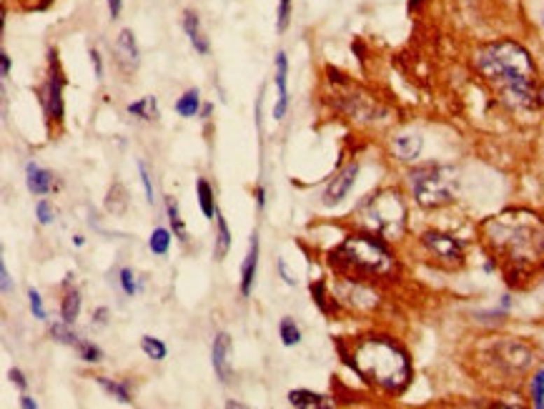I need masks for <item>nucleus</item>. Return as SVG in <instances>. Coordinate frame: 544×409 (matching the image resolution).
Wrapping results in <instances>:
<instances>
[{
    "mask_svg": "<svg viewBox=\"0 0 544 409\" xmlns=\"http://www.w3.org/2000/svg\"><path fill=\"white\" fill-rule=\"evenodd\" d=\"M482 236L509 284L537 274L544 266V221L529 211H504L482 223Z\"/></svg>",
    "mask_w": 544,
    "mask_h": 409,
    "instance_id": "nucleus-1",
    "label": "nucleus"
},
{
    "mask_svg": "<svg viewBox=\"0 0 544 409\" xmlns=\"http://www.w3.org/2000/svg\"><path fill=\"white\" fill-rule=\"evenodd\" d=\"M474 66L489 85L502 93L512 109L532 111L542 106L544 93L537 83V68L524 46L517 41L487 43L474 53Z\"/></svg>",
    "mask_w": 544,
    "mask_h": 409,
    "instance_id": "nucleus-2",
    "label": "nucleus"
},
{
    "mask_svg": "<svg viewBox=\"0 0 544 409\" xmlns=\"http://www.w3.org/2000/svg\"><path fill=\"white\" fill-rule=\"evenodd\" d=\"M354 372L369 384L399 394L412 380V364L407 352L386 337H364L354 344L351 359H347Z\"/></svg>",
    "mask_w": 544,
    "mask_h": 409,
    "instance_id": "nucleus-3",
    "label": "nucleus"
},
{
    "mask_svg": "<svg viewBox=\"0 0 544 409\" xmlns=\"http://www.w3.org/2000/svg\"><path fill=\"white\" fill-rule=\"evenodd\" d=\"M331 266L364 277H382L394 269V256L382 241L369 234H351L331 251Z\"/></svg>",
    "mask_w": 544,
    "mask_h": 409,
    "instance_id": "nucleus-4",
    "label": "nucleus"
},
{
    "mask_svg": "<svg viewBox=\"0 0 544 409\" xmlns=\"http://www.w3.org/2000/svg\"><path fill=\"white\" fill-rule=\"evenodd\" d=\"M359 219L382 239H399L407 229V206L399 193L386 188L366 196L359 206Z\"/></svg>",
    "mask_w": 544,
    "mask_h": 409,
    "instance_id": "nucleus-5",
    "label": "nucleus"
},
{
    "mask_svg": "<svg viewBox=\"0 0 544 409\" xmlns=\"http://www.w3.org/2000/svg\"><path fill=\"white\" fill-rule=\"evenodd\" d=\"M412 191L419 206L424 209H437V206H447L454 201L456 188H459V179L452 166H421V169L412 171Z\"/></svg>",
    "mask_w": 544,
    "mask_h": 409,
    "instance_id": "nucleus-6",
    "label": "nucleus"
},
{
    "mask_svg": "<svg viewBox=\"0 0 544 409\" xmlns=\"http://www.w3.org/2000/svg\"><path fill=\"white\" fill-rule=\"evenodd\" d=\"M48 81H46V88H43V109H46V116L50 120H60L63 118V73H60L58 66V55L55 50L48 53Z\"/></svg>",
    "mask_w": 544,
    "mask_h": 409,
    "instance_id": "nucleus-7",
    "label": "nucleus"
},
{
    "mask_svg": "<svg viewBox=\"0 0 544 409\" xmlns=\"http://www.w3.org/2000/svg\"><path fill=\"white\" fill-rule=\"evenodd\" d=\"M421 241H424V247L429 249L434 256L444 259L447 264H461V259H464L461 244L454 239V236L439 234V231H426V234L421 236Z\"/></svg>",
    "mask_w": 544,
    "mask_h": 409,
    "instance_id": "nucleus-8",
    "label": "nucleus"
},
{
    "mask_svg": "<svg viewBox=\"0 0 544 409\" xmlns=\"http://www.w3.org/2000/svg\"><path fill=\"white\" fill-rule=\"evenodd\" d=\"M356 176H359V163H349L347 169L339 171L334 179L329 181V186L323 191V206H336L347 199L349 191L356 183Z\"/></svg>",
    "mask_w": 544,
    "mask_h": 409,
    "instance_id": "nucleus-9",
    "label": "nucleus"
},
{
    "mask_svg": "<svg viewBox=\"0 0 544 409\" xmlns=\"http://www.w3.org/2000/svg\"><path fill=\"white\" fill-rule=\"evenodd\" d=\"M113 55L118 60V66L126 73L136 71L138 63H141V53H138V43H136V36H133V30L128 28L120 30L113 43Z\"/></svg>",
    "mask_w": 544,
    "mask_h": 409,
    "instance_id": "nucleus-10",
    "label": "nucleus"
},
{
    "mask_svg": "<svg viewBox=\"0 0 544 409\" xmlns=\"http://www.w3.org/2000/svg\"><path fill=\"white\" fill-rule=\"evenodd\" d=\"M211 364H214V372L218 374V380L226 384L231 380V337L226 331L216 334L214 347H211Z\"/></svg>",
    "mask_w": 544,
    "mask_h": 409,
    "instance_id": "nucleus-11",
    "label": "nucleus"
},
{
    "mask_svg": "<svg viewBox=\"0 0 544 409\" xmlns=\"http://www.w3.org/2000/svg\"><path fill=\"white\" fill-rule=\"evenodd\" d=\"M276 88H279V98H276V106H274V118L281 120L288 111V58L284 50L276 53Z\"/></svg>",
    "mask_w": 544,
    "mask_h": 409,
    "instance_id": "nucleus-12",
    "label": "nucleus"
},
{
    "mask_svg": "<svg viewBox=\"0 0 544 409\" xmlns=\"http://www.w3.org/2000/svg\"><path fill=\"white\" fill-rule=\"evenodd\" d=\"M256 269H258V236L253 234L249 241V254H246L244 266H241V294L249 296L256 282Z\"/></svg>",
    "mask_w": 544,
    "mask_h": 409,
    "instance_id": "nucleus-13",
    "label": "nucleus"
},
{
    "mask_svg": "<svg viewBox=\"0 0 544 409\" xmlns=\"http://www.w3.org/2000/svg\"><path fill=\"white\" fill-rule=\"evenodd\" d=\"M25 183H28V191L33 196H48L53 191V176L48 171H43L36 163H28L25 166Z\"/></svg>",
    "mask_w": 544,
    "mask_h": 409,
    "instance_id": "nucleus-14",
    "label": "nucleus"
},
{
    "mask_svg": "<svg viewBox=\"0 0 544 409\" xmlns=\"http://www.w3.org/2000/svg\"><path fill=\"white\" fill-rule=\"evenodd\" d=\"M183 30L188 41H191L193 50H198L201 55H209L211 46H209V38L204 36V30H201V20L193 11H186L183 13Z\"/></svg>",
    "mask_w": 544,
    "mask_h": 409,
    "instance_id": "nucleus-15",
    "label": "nucleus"
},
{
    "mask_svg": "<svg viewBox=\"0 0 544 409\" xmlns=\"http://www.w3.org/2000/svg\"><path fill=\"white\" fill-rule=\"evenodd\" d=\"M288 404L299 409H329L331 402L323 394H316V391L309 389H293L288 391Z\"/></svg>",
    "mask_w": 544,
    "mask_h": 409,
    "instance_id": "nucleus-16",
    "label": "nucleus"
},
{
    "mask_svg": "<svg viewBox=\"0 0 544 409\" xmlns=\"http://www.w3.org/2000/svg\"><path fill=\"white\" fill-rule=\"evenodd\" d=\"M228 249H231V231H228L226 219L221 216V211H216V244H214V256L216 259H226Z\"/></svg>",
    "mask_w": 544,
    "mask_h": 409,
    "instance_id": "nucleus-17",
    "label": "nucleus"
},
{
    "mask_svg": "<svg viewBox=\"0 0 544 409\" xmlns=\"http://www.w3.org/2000/svg\"><path fill=\"white\" fill-rule=\"evenodd\" d=\"M421 139L419 136H399V139H394V153L401 158V161H414V158H419V153H421Z\"/></svg>",
    "mask_w": 544,
    "mask_h": 409,
    "instance_id": "nucleus-18",
    "label": "nucleus"
},
{
    "mask_svg": "<svg viewBox=\"0 0 544 409\" xmlns=\"http://www.w3.org/2000/svg\"><path fill=\"white\" fill-rule=\"evenodd\" d=\"M78 314H81V294L78 289H66V296H63V304H60V319L66 321V324H73L78 319Z\"/></svg>",
    "mask_w": 544,
    "mask_h": 409,
    "instance_id": "nucleus-19",
    "label": "nucleus"
},
{
    "mask_svg": "<svg viewBox=\"0 0 544 409\" xmlns=\"http://www.w3.org/2000/svg\"><path fill=\"white\" fill-rule=\"evenodd\" d=\"M128 113L141 120H155L158 118V101L153 96H146L136 103H128Z\"/></svg>",
    "mask_w": 544,
    "mask_h": 409,
    "instance_id": "nucleus-20",
    "label": "nucleus"
},
{
    "mask_svg": "<svg viewBox=\"0 0 544 409\" xmlns=\"http://www.w3.org/2000/svg\"><path fill=\"white\" fill-rule=\"evenodd\" d=\"M198 188V204H201V211H204L206 219H216V204H214V188L209 186V181L206 179H198L196 183Z\"/></svg>",
    "mask_w": 544,
    "mask_h": 409,
    "instance_id": "nucleus-21",
    "label": "nucleus"
},
{
    "mask_svg": "<svg viewBox=\"0 0 544 409\" xmlns=\"http://www.w3.org/2000/svg\"><path fill=\"white\" fill-rule=\"evenodd\" d=\"M198 88H191V90H186L183 96L176 101V113L183 116V118H196L198 113Z\"/></svg>",
    "mask_w": 544,
    "mask_h": 409,
    "instance_id": "nucleus-22",
    "label": "nucleus"
},
{
    "mask_svg": "<svg viewBox=\"0 0 544 409\" xmlns=\"http://www.w3.org/2000/svg\"><path fill=\"white\" fill-rule=\"evenodd\" d=\"M128 206V193L123 188V183H113V188L108 191V199H106V209L111 214H123Z\"/></svg>",
    "mask_w": 544,
    "mask_h": 409,
    "instance_id": "nucleus-23",
    "label": "nucleus"
},
{
    "mask_svg": "<svg viewBox=\"0 0 544 409\" xmlns=\"http://www.w3.org/2000/svg\"><path fill=\"white\" fill-rule=\"evenodd\" d=\"M166 214H168L171 226H174V234L186 244V241H188V231H186V223L179 214V204H176V199H166Z\"/></svg>",
    "mask_w": 544,
    "mask_h": 409,
    "instance_id": "nucleus-24",
    "label": "nucleus"
},
{
    "mask_svg": "<svg viewBox=\"0 0 544 409\" xmlns=\"http://www.w3.org/2000/svg\"><path fill=\"white\" fill-rule=\"evenodd\" d=\"M141 349H144V354L153 361H163L168 354L166 344H163L161 339H155V337H141Z\"/></svg>",
    "mask_w": 544,
    "mask_h": 409,
    "instance_id": "nucleus-25",
    "label": "nucleus"
},
{
    "mask_svg": "<svg viewBox=\"0 0 544 409\" xmlns=\"http://www.w3.org/2000/svg\"><path fill=\"white\" fill-rule=\"evenodd\" d=\"M98 384L103 387V389L111 394V397H116L120 404H131V391H128V384H120V382H111L106 380V377H98Z\"/></svg>",
    "mask_w": 544,
    "mask_h": 409,
    "instance_id": "nucleus-26",
    "label": "nucleus"
},
{
    "mask_svg": "<svg viewBox=\"0 0 544 409\" xmlns=\"http://www.w3.org/2000/svg\"><path fill=\"white\" fill-rule=\"evenodd\" d=\"M279 334H281V342L286 347H296L301 342V329L296 326V321L291 317H284L281 319V326H279Z\"/></svg>",
    "mask_w": 544,
    "mask_h": 409,
    "instance_id": "nucleus-27",
    "label": "nucleus"
},
{
    "mask_svg": "<svg viewBox=\"0 0 544 409\" xmlns=\"http://www.w3.org/2000/svg\"><path fill=\"white\" fill-rule=\"evenodd\" d=\"M168 247H171V234H168V229H153V234H151V239H148L151 251L163 256V254H168Z\"/></svg>",
    "mask_w": 544,
    "mask_h": 409,
    "instance_id": "nucleus-28",
    "label": "nucleus"
},
{
    "mask_svg": "<svg viewBox=\"0 0 544 409\" xmlns=\"http://www.w3.org/2000/svg\"><path fill=\"white\" fill-rule=\"evenodd\" d=\"M68 326H71V324H66V321H63V324H53V326H50V337H53L55 342H60V344H71V347H78V342H81V339H78L76 334L68 329Z\"/></svg>",
    "mask_w": 544,
    "mask_h": 409,
    "instance_id": "nucleus-29",
    "label": "nucleus"
},
{
    "mask_svg": "<svg viewBox=\"0 0 544 409\" xmlns=\"http://www.w3.org/2000/svg\"><path fill=\"white\" fill-rule=\"evenodd\" d=\"M78 354H81V359L88 361V364H96V361H101L103 352L98 349L96 344H90V342H78Z\"/></svg>",
    "mask_w": 544,
    "mask_h": 409,
    "instance_id": "nucleus-30",
    "label": "nucleus"
},
{
    "mask_svg": "<svg viewBox=\"0 0 544 409\" xmlns=\"http://www.w3.org/2000/svg\"><path fill=\"white\" fill-rule=\"evenodd\" d=\"M532 402L537 409L544 407V369H539L532 380Z\"/></svg>",
    "mask_w": 544,
    "mask_h": 409,
    "instance_id": "nucleus-31",
    "label": "nucleus"
},
{
    "mask_svg": "<svg viewBox=\"0 0 544 409\" xmlns=\"http://www.w3.org/2000/svg\"><path fill=\"white\" fill-rule=\"evenodd\" d=\"M288 20H291V0H279V20H276L279 33L288 28Z\"/></svg>",
    "mask_w": 544,
    "mask_h": 409,
    "instance_id": "nucleus-32",
    "label": "nucleus"
},
{
    "mask_svg": "<svg viewBox=\"0 0 544 409\" xmlns=\"http://www.w3.org/2000/svg\"><path fill=\"white\" fill-rule=\"evenodd\" d=\"M120 286H123V294L126 296H136L138 284H136V277H133L131 269H120Z\"/></svg>",
    "mask_w": 544,
    "mask_h": 409,
    "instance_id": "nucleus-33",
    "label": "nucleus"
},
{
    "mask_svg": "<svg viewBox=\"0 0 544 409\" xmlns=\"http://www.w3.org/2000/svg\"><path fill=\"white\" fill-rule=\"evenodd\" d=\"M36 214H38V221H41L43 226H48V223H53V221H55V211L50 209L48 201H38Z\"/></svg>",
    "mask_w": 544,
    "mask_h": 409,
    "instance_id": "nucleus-34",
    "label": "nucleus"
},
{
    "mask_svg": "<svg viewBox=\"0 0 544 409\" xmlns=\"http://www.w3.org/2000/svg\"><path fill=\"white\" fill-rule=\"evenodd\" d=\"M28 301H30V312L36 319H46V309H43V299L36 289H28Z\"/></svg>",
    "mask_w": 544,
    "mask_h": 409,
    "instance_id": "nucleus-35",
    "label": "nucleus"
},
{
    "mask_svg": "<svg viewBox=\"0 0 544 409\" xmlns=\"http://www.w3.org/2000/svg\"><path fill=\"white\" fill-rule=\"evenodd\" d=\"M138 174H141V183H144L146 201H148V204H153V183H151L148 169H146V163H144V161H138Z\"/></svg>",
    "mask_w": 544,
    "mask_h": 409,
    "instance_id": "nucleus-36",
    "label": "nucleus"
},
{
    "mask_svg": "<svg viewBox=\"0 0 544 409\" xmlns=\"http://www.w3.org/2000/svg\"><path fill=\"white\" fill-rule=\"evenodd\" d=\"M311 296H314V301L319 304L321 312H329V307H326V294H323V282L311 284Z\"/></svg>",
    "mask_w": 544,
    "mask_h": 409,
    "instance_id": "nucleus-37",
    "label": "nucleus"
},
{
    "mask_svg": "<svg viewBox=\"0 0 544 409\" xmlns=\"http://www.w3.org/2000/svg\"><path fill=\"white\" fill-rule=\"evenodd\" d=\"M0 286H3V294H11L13 284H11V274H8L6 261H0Z\"/></svg>",
    "mask_w": 544,
    "mask_h": 409,
    "instance_id": "nucleus-38",
    "label": "nucleus"
},
{
    "mask_svg": "<svg viewBox=\"0 0 544 409\" xmlns=\"http://www.w3.org/2000/svg\"><path fill=\"white\" fill-rule=\"evenodd\" d=\"M90 63H93V68H96V78H103V60H101V55H98L96 48H90Z\"/></svg>",
    "mask_w": 544,
    "mask_h": 409,
    "instance_id": "nucleus-39",
    "label": "nucleus"
},
{
    "mask_svg": "<svg viewBox=\"0 0 544 409\" xmlns=\"http://www.w3.org/2000/svg\"><path fill=\"white\" fill-rule=\"evenodd\" d=\"M11 382L18 387V389H25V387H28V382H25V377H23L20 369H11Z\"/></svg>",
    "mask_w": 544,
    "mask_h": 409,
    "instance_id": "nucleus-40",
    "label": "nucleus"
},
{
    "mask_svg": "<svg viewBox=\"0 0 544 409\" xmlns=\"http://www.w3.org/2000/svg\"><path fill=\"white\" fill-rule=\"evenodd\" d=\"M120 8H123V0H108V13H111L113 20L120 15Z\"/></svg>",
    "mask_w": 544,
    "mask_h": 409,
    "instance_id": "nucleus-41",
    "label": "nucleus"
},
{
    "mask_svg": "<svg viewBox=\"0 0 544 409\" xmlns=\"http://www.w3.org/2000/svg\"><path fill=\"white\" fill-rule=\"evenodd\" d=\"M279 271H281V277H284V284H288V286H293L296 284V279L288 274V269H286V261L284 259H279Z\"/></svg>",
    "mask_w": 544,
    "mask_h": 409,
    "instance_id": "nucleus-42",
    "label": "nucleus"
},
{
    "mask_svg": "<svg viewBox=\"0 0 544 409\" xmlns=\"http://www.w3.org/2000/svg\"><path fill=\"white\" fill-rule=\"evenodd\" d=\"M0 71H3V78H8V73H11V58H8V53H0Z\"/></svg>",
    "mask_w": 544,
    "mask_h": 409,
    "instance_id": "nucleus-43",
    "label": "nucleus"
},
{
    "mask_svg": "<svg viewBox=\"0 0 544 409\" xmlns=\"http://www.w3.org/2000/svg\"><path fill=\"white\" fill-rule=\"evenodd\" d=\"M20 407H25V409H36L38 404H36V399H33V397H28V394H23V397H20Z\"/></svg>",
    "mask_w": 544,
    "mask_h": 409,
    "instance_id": "nucleus-44",
    "label": "nucleus"
},
{
    "mask_svg": "<svg viewBox=\"0 0 544 409\" xmlns=\"http://www.w3.org/2000/svg\"><path fill=\"white\" fill-rule=\"evenodd\" d=\"M256 204H258V209H263V204H266V191H263V186L256 188Z\"/></svg>",
    "mask_w": 544,
    "mask_h": 409,
    "instance_id": "nucleus-45",
    "label": "nucleus"
},
{
    "mask_svg": "<svg viewBox=\"0 0 544 409\" xmlns=\"http://www.w3.org/2000/svg\"><path fill=\"white\" fill-rule=\"evenodd\" d=\"M106 309H98V312H96V321H98V324H103V321H106Z\"/></svg>",
    "mask_w": 544,
    "mask_h": 409,
    "instance_id": "nucleus-46",
    "label": "nucleus"
},
{
    "mask_svg": "<svg viewBox=\"0 0 544 409\" xmlns=\"http://www.w3.org/2000/svg\"><path fill=\"white\" fill-rule=\"evenodd\" d=\"M211 111H214V106H211V103H206L204 109H201V116H204V118H209V116H211Z\"/></svg>",
    "mask_w": 544,
    "mask_h": 409,
    "instance_id": "nucleus-47",
    "label": "nucleus"
},
{
    "mask_svg": "<svg viewBox=\"0 0 544 409\" xmlns=\"http://www.w3.org/2000/svg\"><path fill=\"white\" fill-rule=\"evenodd\" d=\"M421 3H424V0H409V11H417Z\"/></svg>",
    "mask_w": 544,
    "mask_h": 409,
    "instance_id": "nucleus-48",
    "label": "nucleus"
},
{
    "mask_svg": "<svg viewBox=\"0 0 544 409\" xmlns=\"http://www.w3.org/2000/svg\"><path fill=\"white\" fill-rule=\"evenodd\" d=\"M73 244H76V247H83L85 239H83V236H76V239H73Z\"/></svg>",
    "mask_w": 544,
    "mask_h": 409,
    "instance_id": "nucleus-49",
    "label": "nucleus"
},
{
    "mask_svg": "<svg viewBox=\"0 0 544 409\" xmlns=\"http://www.w3.org/2000/svg\"><path fill=\"white\" fill-rule=\"evenodd\" d=\"M542 25H544V15H542Z\"/></svg>",
    "mask_w": 544,
    "mask_h": 409,
    "instance_id": "nucleus-50",
    "label": "nucleus"
}]
</instances>
